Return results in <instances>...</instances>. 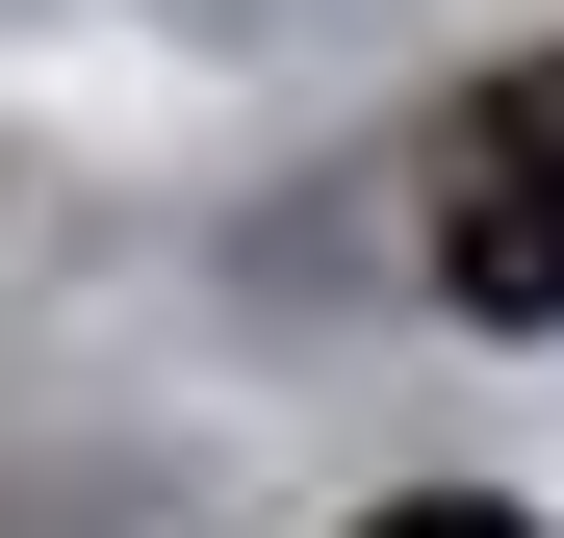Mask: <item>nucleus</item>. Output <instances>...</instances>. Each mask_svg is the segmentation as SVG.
I'll use <instances>...</instances> for the list:
<instances>
[{
    "label": "nucleus",
    "mask_w": 564,
    "mask_h": 538,
    "mask_svg": "<svg viewBox=\"0 0 564 538\" xmlns=\"http://www.w3.org/2000/svg\"><path fill=\"white\" fill-rule=\"evenodd\" d=\"M359 538H539V513H488V487H411V513H359Z\"/></svg>",
    "instance_id": "f03ea898"
},
{
    "label": "nucleus",
    "mask_w": 564,
    "mask_h": 538,
    "mask_svg": "<svg viewBox=\"0 0 564 538\" xmlns=\"http://www.w3.org/2000/svg\"><path fill=\"white\" fill-rule=\"evenodd\" d=\"M436 283L488 308V333H564V52H513L488 103H462V154H436Z\"/></svg>",
    "instance_id": "f257e3e1"
}]
</instances>
